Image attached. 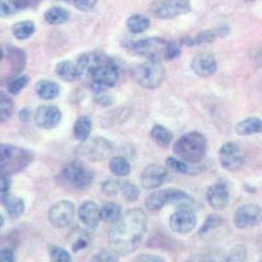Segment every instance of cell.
Here are the masks:
<instances>
[{
	"label": "cell",
	"instance_id": "obj_25",
	"mask_svg": "<svg viewBox=\"0 0 262 262\" xmlns=\"http://www.w3.org/2000/svg\"><path fill=\"white\" fill-rule=\"evenodd\" d=\"M2 203H3L6 211L12 217H18L24 214L25 202L18 196H13L8 194L4 198H2Z\"/></svg>",
	"mask_w": 262,
	"mask_h": 262
},
{
	"label": "cell",
	"instance_id": "obj_47",
	"mask_svg": "<svg viewBox=\"0 0 262 262\" xmlns=\"http://www.w3.org/2000/svg\"><path fill=\"white\" fill-rule=\"evenodd\" d=\"M9 190H11V179H9V176H3V179H2V194H0V196L4 198L6 195H8Z\"/></svg>",
	"mask_w": 262,
	"mask_h": 262
},
{
	"label": "cell",
	"instance_id": "obj_30",
	"mask_svg": "<svg viewBox=\"0 0 262 262\" xmlns=\"http://www.w3.org/2000/svg\"><path fill=\"white\" fill-rule=\"evenodd\" d=\"M36 32V25L33 21L25 20L16 23L12 27V34L20 41H25V39L30 38Z\"/></svg>",
	"mask_w": 262,
	"mask_h": 262
},
{
	"label": "cell",
	"instance_id": "obj_14",
	"mask_svg": "<svg viewBox=\"0 0 262 262\" xmlns=\"http://www.w3.org/2000/svg\"><path fill=\"white\" fill-rule=\"evenodd\" d=\"M114 146L111 140L106 138H93L91 142H84V155L91 160L101 161L105 160L107 156L111 155Z\"/></svg>",
	"mask_w": 262,
	"mask_h": 262
},
{
	"label": "cell",
	"instance_id": "obj_45",
	"mask_svg": "<svg viewBox=\"0 0 262 262\" xmlns=\"http://www.w3.org/2000/svg\"><path fill=\"white\" fill-rule=\"evenodd\" d=\"M92 261H106V262H113L118 261L117 258V253H111V252H101V253H97L96 256H93Z\"/></svg>",
	"mask_w": 262,
	"mask_h": 262
},
{
	"label": "cell",
	"instance_id": "obj_35",
	"mask_svg": "<svg viewBox=\"0 0 262 262\" xmlns=\"http://www.w3.org/2000/svg\"><path fill=\"white\" fill-rule=\"evenodd\" d=\"M49 254H50V259L54 262H71L72 257L71 254L63 248L58 247V245H51L49 248Z\"/></svg>",
	"mask_w": 262,
	"mask_h": 262
},
{
	"label": "cell",
	"instance_id": "obj_20",
	"mask_svg": "<svg viewBox=\"0 0 262 262\" xmlns=\"http://www.w3.org/2000/svg\"><path fill=\"white\" fill-rule=\"evenodd\" d=\"M168 205L170 206H179L180 209H198L200 205L189 195L188 193H185L184 190L180 189H169V201Z\"/></svg>",
	"mask_w": 262,
	"mask_h": 262
},
{
	"label": "cell",
	"instance_id": "obj_17",
	"mask_svg": "<svg viewBox=\"0 0 262 262\" xmlns=\"http://www.w3.org/2000/svg\"><path fill=\"white\" fill-rule=\"evenodd\" d=\"M229 198L231 194H229L228 185L224 182H216L207 189V202L212 209L217 211L226 209L229 203Z\"/></svg>",
	"mask_w": 262,
	"mask_h": 262
},
{
	"label": "cell",
	"instance_id": "obj_19",
	"mask_svg": "<svg viewBox=\"0 0 262 262\" xmlns=\"http://www.w3.org/2000/svg\"><path fill=\"white\" fill-rule=\"evenodd\" d=\"M79 219L84 226L90 227V228H96L100 223L101 219V209L98 207V205L93 201H85L79 207Z\"/></svg>",
	"mask_w": 262,
	"mask_h": 262
},
{
	"label": "cell",
	"instance_id": "obj_39",
	"mask_svg": "<svg viewBox=\"0 0 262 262\" xmlns=\"http://www.w3.org/2000/svg\"><path fill=\"white\" fill-rule=\"evenodd\" d=\"M122 189V182L118 180H107V181L102 182L101 190L105 195L107 196H114L121 191Z\"/></svg>",
	"mask_w": 262,
	"mask_h": 262
},
{
	"label": "cell",
	"instance_id": "obj_51",
	"mask_svg": "<svg viewBox=\"0 0 262 262\" xmlns=\"http://www.w3.org/2000/svg\"><path fill=\"white\" fill-rule=\"evenodd\" d=\"M29 109H23L20 113V118L21 121H24V122H27L28 119H29Z\"/></svg>",
	"mask_w": 262,
	"mask_h": 262
},
{
	"label": "cell",
	"instance_id": "obj_44",
	"mask_svg": "<svg viewBox=\"0 0 262 262\" xmlns=\"http://www.w3.org/2000/svg\"><path fill=\"white\" fill-rule=\"evenodd\" d=\"M180 53H181V49H180L179 43H176V42H169L167 51H165V58H164V59H167V60L174 59V58L179 57Z\"/></svg>",
	"mask_w": 262,
	"mask_h": 262
},
{
	"label": "cell",
	"instance_id": "obj_12",
	"mask_svg": "<svg viewBox=\"0 0 262 262\" xmlns=\"http://www.w3.org/2000/svg\"><path fill=\"white\" fill-rule=\"evenodd\" d=\"M196 226V215L193 209H179L169 217V227L174 233L186 235Z\"/></svg>",
	"mask_w": 262,
	"mask_h": 262
},
{
	"label": "cell",
	"instance_id": "obj_13",
	"mask_svg": "<svg viewBox=\"0 0 262 262\" xmlns=\"http://www.w3.org/2000/svg\"><path fill=\"white\" fill-rule=\"evenodd\" d=\"M168 179L167 168L159 164H152L144 168L142 174H140V184L142 188L146 190H155L160 188L164 182Z\"/></svg>",
	"mask_w": 262,
	"mask_h": 262
},
{
	"label": "cell",
	"instance_id": "obj_28",
	"mask_svg": "<svg viewBox=\"0 0 262 262\" xmlns=\"http://www.w3.org/2000/svg\"><path fill=\"white\" fill-rule=\"evenodd\" d=\"M122 216V209L118 203L109 202L105 203L101 207V219L102 222L109 224H114Z\"/></svg>",
	"mask_w": 262,
	"mask_h": 262
},
{
	"label": "cell",
	"instance_id": "obj_23",
	"mask_svg": "<svg viewBox=\"0 0 262 262\" xmlns=\"http://www.w3.org/2000/svg\"><path fill=\"white\" fill-rule=\"evenodd\" d=\"M36 92L39 98L50 101V100H54V98H57L59 96L60 88L55 81L39 80L36 84Z\"/></svg>",
	"mask_w": 262,
	"mask_h": 262
},
{
	"label": "cell",
	"instance_id": "obj_42",
	"mask_svg": "<svg viewBox=\"0 0 262 262\" xmlns=\"http://www.w3.org/2000/svg\"><path fill=\"white\" fill-rule=\"evenodd\" d=\"M223 223V221H222L221 217L217 216H214V215H211V216H209L207 219L205 221V223H203L202 228H201L200 232L201 233H205V232H209V231H211V229L216 228V227H219L221 224Z\"/></svg>",
	"mask_w": 262,
	"mask_h": 262
},
{
	"label": "cell",
	"instance_id": "obj_52",
	"mask_svg": "<svg viewBox=\"0 0 262 262\" xmlns=\"http://www.w3.org/2000/svg\"><path fill=\"white\" fill-rule=\"evenodd\" d=\"M64 2H66V0H64Z\"/></svg>",
	"mask_w": 262,
	"mask_h": 262
},
{
	"label": "cell",
	"instance_id": "obj_38",
	"mask_svg": "<svg viewBox=\"0 0 262 262\" xmlns=\"http://www.w3.org/2000/svg\"><path fill=\"white\" fill-rule=\"evenodd\" d=\"M93 101L101 106H111L113 104V96L107 90H93Z\"/></svg>",
	"mask_w": 262,
	"mask_h": 262
},
{
	"label": "cell",
	"instance_id": "obj_26",
	"mask_svg": "<svg viewBox=\"0 0 262 262\" xmlns=\"http://www.w3.org/2000/svg\"><path fill=\"white\" fill-rule=\"evenodd\" d=\"M151 138L156 144L161 148H168L169 144L173 142V134L161 125H155L151 130Z\"/></svg>",
	"mask_w": 262,
	"mask_h": 262
},
{
	"label": "cell",
	"instance_id": "obj_31",
	"mask_svg": "<svg viewBox=\"0 0 262 262\" xmlns=\"http://www.w3.org/2000/svg\"><path fill=\"white\" fill-rule=\"evenodd\" d=\"M109 169L117 177L127 176L131 170V165L123 156H114L109 163Z\"/></svg>",
	"mask_w": 262,
	"mask_h": 262
},
{
	"label": "cell",
	"instance_id": "obj_15",
	"mask_svg": "<svg viewBox=\"0 0 262 262\" xmlns=\"http://www.w3.org/2000/svg\"><path fill=\"white\" fill-rule=\"evenodd\" d=\"M34 121L41 128H55L62 121V112L55 105H42L34 114Z\"/></svg>",
	"mask_w": 262,
	"mask_h": 262
},
{
	"label": "cell",
	"instance_id": "obj_18",
	"mask_svg": "<svg viewBox=\"0 0 262 262\" xmlns=\"http://www.w3.org/2000/svg\"><path fill=\"white\" fill-rule=\"evenodd\" d=\"M217 63L212 54L201 53L191 60V70L201 78H209L216 72Z\"/></svg>",
	"mask_w": 262,
	"mask_h": 262
},
{
	"label": "cell",
	"instance_id": "obj_16",
	"mask_svg": "<svg viewBox=\"0 0 262 262\" xmlns=\"http://www.w3.org/2000/svg\"><path fill=\"white\" fill-rule=\"evenodd\" d=\"M3 63L9 70V75L20 74L27 64V54L16 46H4Z\"/></svg>",
	"mask_w": 262,
	"mask_h": 262
},
{
	"label": "cell",
	"instance_id": "obj_21",
	"mask_svg": "<svg viewBox=\"0 0 262 262\" xmlns=\"http://www.w3.org/2000/svg\"><path fill=\"white\" fill-rule=\"evenodd\" d=\"M168 201H169V189H164V190H158L149 194L146 198L144 205L148 211L158 212L168 205Z\"/></svg>",
	"mask_w": 262,
	"mask_h": 262
},
{
	"label": "cell",
	"instance_id": "obj_48",
	"mask_svg": "<svg viewBox=\"0 0 262 262\" xmlns=\"http://www.w3.org/2000/svg\"><path fill=\"white\" fill-rule=\"evenodd\" d=\"M135 261H154V262H164V258L160 256H154V254H140L135 258Z\"/></svg>",
	"mask_w": 262,
	"mask_h": 262
},
{
	"label": "cell",
	"instance_id": "obj_4",
	"mask_svg": "<svg viewBox=\"0 0 262 262\" xmlns=\"http://www.w3.org/2000/svg\"><path fill=\"white\" fill-rule=\"evenodd\" d=\"M133 79L146 90H156L165 79V69L161 59H147L133 69Z\"/></svg>",
	"mask_w": 262,
	"mask_h": 262
},
{
	"label": "cell",
	"instance_id": "obj_22",
	"mask_svg": "<svg viewBox=\"0 0 262 262\" xmlns=\"http://www.w3.org/2000/svg\"><path fill=\"white\" fill-rule=\"evenodd\" d=\"M236 133L242 137L262 134V119L257 117H249L243 119L242 122L236 125Z\"/></svg>",
	"mask_w": 262,
	"mask_h": 262
},
{
	"label": "cell",
	"instance_id": "obj_32",
	"mask_svg": "<svg viewBox=\"0 0 262 262\" xmlns=\"http://www.w3.org/2000/svg\"><path fill=\"white\" fill-rule=\"evenodd\" d=\"M149 24H151L149 18L143 15H133L127 18V29L133 34H139V33L146 32L149 28Z\"/></svg>",
	"mask_w": 262,
	"mask_h": 262
},
{
	"label": "cell",
	"instance_id": "obj_10",
	"mask_svg": "<svg viewBox=\"0 0 262 262\" xmlns=\"http://www.w3.org/2000/svg\"><path fill=\"white\" fill-rule=\"evenodd\" d=\"M219 160L224 169L228 172H236V170L242 169L245 159L238 144L228 142V143H224L219 149Z\"/></svg>",
	"mask_w": 262,
	"mask_h": 262
},
{
	"label": "cell",
	"instance_id": "obj_50",
	"mask_svg": "<svg viewBox=\"0 0 262 262\" xmlns=\"http://www.w3.org/2000/svg\"><path fill=\"white\" fill-rule=\"evenodd\" d=\"M86 245H88V242H86L85 238H83V237H80L78 240V242L75 243L74 244V252H78V250H80V249H84V248H86Z\"/></svg>",
	"mask_w": 262,
	"mask_h": 262
},
{
	"label": "cell",
	"instance_id": "obj_27",
	"mask_svg": "<svg viewBox=\"0 0 262 262\" xmlns=\"http://www.w3.org/2000/svg\"><path fill=\"white\" fill-rule=\"evenodd\" d=\"M91 131H92V122H91V119L88 117H79L76 119V122H75L74 126V135L75 138L84 143L86 142V139L90 138Z\"/></svg>",
	"mask_w": 262,
	"mask_h": 262
},
{
	"label": "cell",
	"instance_id": "obj_46",
	"mask_svg": "<svg viewBox=\"0 0 262 262\" xmlns=\"http://www.w3.org/2000/svg\"><path fill=\"white\" fill-rule=\"evenodd\" d=\"M0 258H2L3 262H13L16 259L15 253L11 249H8V248L2 249V252H0Z\"/></svg>",
	"mask_w": 262,
	"mask_h": 262
},
{
	"label": "cell",
	"instance_id": "obj_24",
	"mask_svg": "<svg viewBox=\"0 0 262 262\" xmlns=\"http://www.w3.org/2000/svg\"><path fill=\"white\" fill-rule=\"evenodd\" d=\"M55 72L60 79L66 81L79 80L78 66H76V62H72V60H62L58 63Z\"/></svg>",
	"mask_w": 262,
	"mask_h": 262
},
{
	"label": "cell",
	"instance_id": "obj_37",
	"mask_svg": "<svg viewBox=\"0 0 262 262\" xmlns=\"http://www.w3.org/2000/svg\"><path fill=\"white\" fill-rule=\"evenodd\" d=\"M121 193H122V196L128 202H134L139 198V189L135 186L133 182H122V189H121Z\"/></svg>",
	"mask_w": 262,
	"mask_h": 262
},
{
	"label": "cell",
	"instance_id": "obj_5",
	"mask_svg": "<svg viewBox=\"0 0 262 262\" xmlns=\"http://www.w3.org/2000/svg\"><path fill=\"white\" fill-rule=\"evenodd\" d=\"M169 42L158 37H149V38L137 39V41H126L123 43L125 49H128L133 53L146 57L147 59H161L165 58Z\"/></svg>",
	"mask_w": 262,
	"mask_h": 262
},
{
	"label": "cell",
	"instance_id": "obj_49",
	"mask_svg": "<svg viewBox=\"0 0 262 262\" xmlns=\"http://www.w3.org/2000/svg\"><path fill=\"white\" fill-rule=\"evenodd\" d=\"M12 7L13 6H9V4H7L6 2H2V4H0V11H2V16H3V17H7V16L11 15V13L13 12Z\"/></svg>",
	"mask_w": 262,
	"mask_h": 262
},
{
	"label": "cell",
	"instance_id": "obj_36",
	"mask_svg": "<svg viewBox=\"0 0 262 262\" xmlns=\"http://www.w3.org/2000/svg\"><path fill=\"white\" fill-rule=\"evenodd\" d=\"M28 83H29V76L28 75H21V76H17L13 80H11L8 83V86H7L9 95H18L28 85Z\"/></svg>",
	"mask_w": 262,
	"mask_h": 262
},
{
	"label": "cell",
	"instance_id": "obj_9",
	"mask_svg": "<svg viewBox=\"0 0 262 262\" xmlns=\"http://www.w3.org/2000/svg\"><path fill=\"white\" fill-rule=\"evenodd\" d=\"M49 222L54 228L62 229L71 226L75 217V206L70 201H59L49 210Z\"/></svg>",
	"mask_w": 262,
	"mask_h": 262
},
{
	"label": "cell",
	"instance_id": "obj_11",
	"mask_svg": "<svg viewBox=\"0 0 262 262\" xmlns=\"http://www.w3.org/2000/svg\"><path fill=\"white\" fill-rule=\"evenodd\" d=\"M262 211L259 206L256 203H245L237 207L233 214V224L236 228L245 229L254 227L261 221Z\"/></svg>",
	"mask_w": 262,
	"mask_h": 262
},
{
	"label": "cell",
	"instance_id": "obj_29",
	"mask_svg": "<svg viewBox=\"0 0 262 262\" xmlns=\"http://www.w3.org/2000/svg\"><path fill=\"white\" fill-rule=\"evenodd\" d=\"M70 18V12L62 7H51L45 12V20L50 25L64 24Z\"/></svg>",
	"mask_w": 262,
	"mask_h": 262
},
{
	"label": "cell",
	"instance_id": "obj_34",
	"mask_svg": "<svg viewBox=\"0 0 262 262\" xmlns=\"http://www.w3.org/2000/svg\"><path fill=\"white\" fill-rule=\"evenodd\" d=\"M216 37L217 34L215 32H212V30H205V32H201L200 34H196L195 37L185 39V43L189 46L201 45V43H210V42H214Z\"/></svg>",
	"mask_w": 262,
	"mask_h": 262
},
{
	"label": "cell",
	"instance_id": "obj_6",
	"mask_svg": "<svg viewBox=\"0 0 262 262\" xmlns=\"http://www.w3.org/2000/svg\"><path fill=\"white\" fill-rule=\"evenodd\" d=\"M91 78H92L93 90H109L116 85V83L118 81V67L113 60L107 58L105 62L92 70Z\"/></svg>",
	"mask_w": 262,
	"mask_h": 262
},
{
	"label": "cell",
	"instance_id": "obj_3",
	"mask_svg": "<svg viewBox=\"0 0 262 262\" xmlns=\"http://www.w3.org/2000/svg\"><path fill=\"white\" fill-rule=\"evenodd\" d=\"M33 154L21 147L2 144L0 146V163L3 169V176H12L33 161Z\"/></svg>",
	"mask_w": 262,
	"mask_h": 262
},
{
	"label": "cell",
	"instance_id": "obj_8",
	"mask_svg": "<svg viewBox=\"0 0 262 262\" xmlns=\"http://www.w3.org/2000/svg\"><path fill=\"white\" fill-rule=\"evenodd\" d=\"M62 176L64 177V180L67 182L74 186L76 189H84L90 188L91 184H92L93 174L84 167L80 161H71L70 164H67L62 172Z\"/></svg>",
	"mask_w": 262,
	"mask_h": 262
},
{
	"label": "cell",
	"instance_id": "obj_2",
	"mask_svg": "<svg viewBox=\"0 0 262 262\" xmlns=\"http://www.w3.org/2000/svg\"><path fill=\"white\" fill-rule=\"evenodd\" d=\"M173 151L186 163L198 164L203 160L207 152V139L198 131H190L174 142Z\"/></svg>",
	"mask_w": 262,
	"mask_h": 262
},
{
	"label": "cell",
	"instance_id": "obj_41",
	"mask_svg": "<svg viewBox=\"0 0 262 262\" xmlns=\"http://www.w3.org/2000/svg\"><path fill=\"white\" fill-rule=\"evenodd\" d=\"M245 259H247V250L243 245H236L227 257V261H245Z\"/></svg>",
	"mask_w": 262,
	"mask_h": 262
},
{
	"label": "cell",
	"instance_id": "obj_40",
	"mask_svg": "<svg viewBox=\"0 0 262 262\" xmlns=\"http://www.w3.org/2000/svg\"><path fill=\"white\" fill-rule=\"evenodd\" d=\"M167 164L172 168L174 172L181 173V174H186L189 172V165L186 161H184L182 159H177L174 156H170V158L167 159Z\"/></svg>",
	"mask_w": 262,
	"mask_h": 262
},
{
	"label": "cell",
	"instance_id": "obj_7",
	"mask_svg": "<svg viewBox=\"0 0 262 262\" xmlns=\"http://www.w3.org/2000/svg\"><path fill=\"white\" fill-rule=\"evenodd\" d=\"M190 3L189 0H159L152 4L149 12L155 17L161 20L176 18L181 15L190 12Z\"/></svg>",
	"mask_w": 262,
	"mask_h": 262
},
{
	"label": "cell",
	"instance_id": "obj_33",
	"mask_svg": "<svg viewBox=\"0 0 262 262\" xmlns=\"http://www.w3.org/2000/svg\"><path fill=\"white\" fill-rule=\"evenodd\" d=\"M13 111H15V104H13L12 98L2 92L0 95V119H2V122H7L11 118Z\"/></svg>",
	"mask_w": 262,
	"mask_h": 262
},
{
	"label": "cell",
	"instance_id": "obj_43",
	"mask_svg": "<svg viewBox=\"0 0 262 262\" xmlns=\"http://www.w3.org/2000/svg\"><path fill=\"white\" fill-rule=\"evenodd\" d=\"M74 2L75 8H78L79 11L83 12H90L97 6L98 0H72Z\"/></svg>",
	"mask_w": 262,
	"mask_h": 262
},
{
	"label": "cell",
	"instance_id": "obj_1",
	"mask_svg": "<svg viewBox=\"0 0 262 262\" xmlns=\"http://www.w3.org/2000/svg\"><path fill=\"white\" fill-rule=\"evenodd\" d=\"M146 231V212L142 209L127 210L111 229L109 244L117 254H131L139 248Z\"/></svg>",
	"mask_w": 262,
	"mask_h": 262
}]
</instances>
